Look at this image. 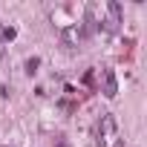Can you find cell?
<instances>
[{
    "mask_svg": "<svg viewBox=\"0 0 147 147\" xmlns=\"http://www.w3.org/2000/svg\"><path fill=\"white\" fill-rule=\"evenodd\" d=\"M115 138H118V121H115V115L104 113L95 124V144L98 147H113Z\"/></svg>",
    "mask_w": 147,
    "mask_h": 147,
    "instance_id": "6da1fadb",
    "label": "cell"
},
{
    "mask_svg": "<svg viewBox=\"0 0 147 147\" xmlns=\"http://www.w3.org/2000/svg\"><path fill=\"white\" fill-rule=\"evenodd\" d=\"M121 18H124L121 3H118V0H110V3H107V18L101 20L104 32H107V35H115V32H118V26H121Z\"/></svg>",
    "mask_w": 147,
    "mask_h": 147,
    "instance_id": "7a4b0ae2",
    "label": "cell"
},
{
    "mask_svg": "<svg viewBox=\"0 0 147 147\" xmlns=\"http://www.w3.org/2000/svg\"><path fill=\"white\" fill-rule=\"evenodd\" d=\"M75 29H78V40H81V43L92 38V32L98 29V20H95V3H87V9H84V23H78Z\"/></svg>",
    "mask_w": 147,
    "mask_h": 147,
    "instance_id": "3957f363",
    "label": "cell"
},
{
    "mask_svg": "<svg viewBox=\"0 0 147 147\" xmlns=\"http://www.w3.org/2000/svg\"><path fill=\"white\" fill-rule=\"evenodd\" d=\"M101 84H104V95H107V98H115V95H118L115 69H104V72H101Z\"/></svg>",
    "mask_w": 147,
    "mask_h": 147,
    "instance_id": "277c9868",
    "label": "cell"
},
{
    "mask_svg": "<svg viewBox=\"0 0 147 147\" xmlns=\"http://www.w3.org/2000/svg\"><path fill=\"white\" fill-rule=\"evenodd\" d=\"M15 35H18V29H15V26H6L3 35H0V40H6V43H9V40H15Z\"/></svg>",
    "mask_w": 147,
    "mask_h": 147,
    "instance_id": "5b68a950",
    "label": "cell"
},
{
    "mask_svg": "<svg viewBox=\"0 0 147 147\" xmlns=\"http://www.w3.org/2000/svg\"><path fill=\"white\" fill-rule=\"evenodd\" d=\"M38 66H40V61H38V58H29V61H26V72H29V75H35Z\"/></svg>",
    "mask_w": 147,
    "mask_h": 147,
    "instance_id": "8992f818",
    "label": "cell"
},
{
    "mask_svg": "<svg viewBox=\"0 0 147 147\" xmlns=\"http://www.w3.org/2000/svg\"><path fill=\"white\" fill-rule=\"evenodd\" d=\"M92 81H95V72H92V69H87V72H84V84H87V87H92Z\"/></svg>",
    "mask_w": 147,
    "mask_h": 147,
    "instance_id": "52a82bcc",
    "label": "cell"
},
{
    "mask_svg": "<svg viewBox=\"0 0 147 147\" xmlns=\"http://www.w3.org/2000/svg\"><path fill=\"white\" fill-rule=\"evenodd\" d=\"M55 147H69V144H66V138H55Z\"/></svg>",
    "mask_w": 147,
    "mask_h": 147,
    "instance_id": "ba28073f",
    "label": "cell"
}]
</instances>
